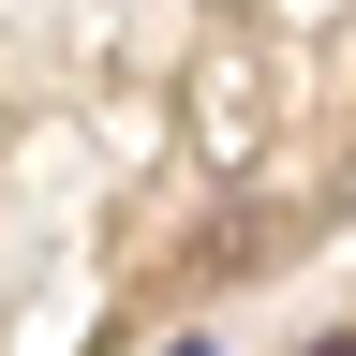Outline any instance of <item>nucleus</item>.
Listing matches in <instances>:
<instances>
[{
  "label": "nucleus",
  "instance_id": "obj_1",
  "mask_svg": "<svg viewBox=\"0 0 356 356\" xmlns=\"http://www.w3.org/2000/svg\"><path fill=\"white\" fill-rule=\"evenodd\" d=\"M312 356H356V327H341V341H312Z\"/></svg>",
  "mask_w": 356,
  "mask_h": 356
}]
</instances>
